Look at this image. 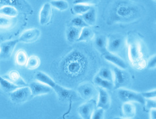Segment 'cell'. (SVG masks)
Instances as JSON below:
<instances>
[{"label":"cell","mask_w":156,"mask_h":119,"mask_svg":"<svg viewBox=\"0 0 156 119\" xmlns=\"http://www.w3.org/2000/svg\"><path fill=\"white\" fill-rule=\"evenodd\" d=\"M28 87L30 89L32 97L46 95V94L51 93L53 92V89L50 86L38 80L32 82L28 85Z\"/></svg>","instance_id":"obj_6"},{"label":"cell","mask_w":156,"mask_h":119,"mask_svg":"<svg viewBox=\"0 0 156 119\" xmlns=\"http://www.w3.org/2000/svg\"><path fill=\"white\" fill-rule=\"evenodd\" d=\"M150 119H156V109H151L150 110Z\"/></svg>","instance_id":"obj_37"},{"label":"cell","mask_w":156,"mask_h":119,"mask_svg":"<svg viewBox=\"0 0 156 119\" xmlns=\"http://www.w3.org/2000/svg\"><path fill=\"white\" fill-rule=\"evenodd\" d=\"M7 78V80H9L11 83H13L19 88L28 86L26 82L20 76V73L18 71H15V70H12V71L8 72Z\"/></svg>","instance_id":"obj_15"},{"label":"cell","mask_w":156,"mask_h":119,"mask_svg":"<svg viewBox=\"0 0 156 119\" xmlns=\"http://www.w3.org/2000/svg\"><path fill=\"white\" fill-rule=\"evenodd\" d=\"M98 100L97 108H101L104 110L109 109L111 106V98L106 89L98 88Z\"/></svg>","instance_id":"obj_13"},{"label":"cell","mask_w":156,"mask_h":119,"mask_svg":"<svg viewBox=\"0 0 156 119\" xmlns=\"http://www.w3.org/2000/svg\"><path fill=\"white\" fill-rule=\"evenodd\" d=\"M94 32L90 26L84 27L80 30V34L77 42H88L94 38Z\"/></svg>","instance_id":"obj_21"},{"label":"cell","mask_w":156,"mask_h":119,"mask_svg":"<svg viewBox=\"0 0 156 119\" xmlns=\"http://www.w3.org/2000/svg\"><path fill=\"white\" fill-rule=\"evenodd\" d=\"M129 10L127 9L126 7H120L118 10V13L121 16H123V17H125L126 15H128L129 13Z\"/></svg>","instance_id":"obj_36"},{"label":"cell","mask_w":156,"mask_h":119,"mask_svg":"<svg viewBox=\"0 0 156 119\" xmlns=\"http://www.w3.org/2000/svg\"><path fill=\"white\" fill-rule=\"evenodd\" d=\"M19 42V40H11L4 42L0 45V58L2 60L9 59L13 54L15 48Z\"/></svg>","instance_id":"obj_7"},{"label":"cell","mask_w":156,"mask_h":119,"mask_svg":"<svg viewBox=\"0 0 156 119\" xmlns=\"http://www.w3.org/2000/svg\"><path fill=\"white\" fill-rule=\"evenodd\" d=\"M10 99L15 103H24L30 99L32 93L30 88L27 86L20 87L14 90L9 94Z\"/></svg>","instance_id":"obj_4"},{"label":"cell","mask_w":156,"mask_h":119,"mask_svg":"<svg viewBox=\"0 0 156 119\" xmlns=\"http://www.w3.org/2000/svg\"><path fill=\"white\" fill-rule=\"evenodd\" d=\"M19 11L14 6L5 5L0 8V15H2L9 18H15L17 17Z\"/></svg>","instance_id":"obj_22"},{"label":"cell","mask_w":156,"mask_h":119,"mask_svg":"<svg viewBox=\"0 0 156 119\" xmlns=\"http://www.w3.org/2000/svg\"><path fill=\"white\" fill-rule=\"evenodd\" d=\"M80 28L70 26L66 32V38L69 42H77L80 34Z\"/></svg>","instance_id":"obj_19"},{"label":"cell","mask_w":156,"mask_h":119,"mask_svg":"<svg viewBox=\"0 0 156 119\" xmlns=\"http://www.w3.org/2000/svg\"></svg>","instance_id":"obj_40"},{"label":"cell","mask_w":156,"mask_h":119,"mask_svg":"<svg viewBox=\"0 0 156 119\" xmlns=\"http://www.w3.org/2000/svg\"><path fill=\"white\" fill-rule=\"evenodd\" d=\"M0 51H1V50H0Z\"/></svg>","instance_id":"obj_39"},{"label":"cell","mask_w":156,"mask_h":119,"mask_svg":"<svg viewBox=\"0 0 156 119\" xmlns=\"http://www.w3.org/2000/svg\"><path fill=\"white\" fill-rule=\"evenodd\" d=\"M36 80L40 81L48 86L55 91L60 100H71L73 97V92L71 89H67L60 86L53 80L47 74L43 72H38L36 75Z\"/></svg>","instance_id":"obj_1"},{"label":"cell","mask_w":156,"mask_h":119,"mask_svg":"<svg viewBox=\"0 0 156 119\" xmlns=\"http://www.w3.org/2000/svg\"><path fill=\"white\" fill-rule=\"evenodd\" d=\"M113 119H138L136 118H119V117H115Z\"/></svg>","instance_id":"obj_38"},{"label":"cell","mask_w":156,"mask_h":119,"mask_svg":"<svg viewBox=\"0 0 156 119\" xmlns=\"http://www.w3.org/2000/svg\"><path fill=\"white\" fill-rule=\"evenodd\" d=\"M92 7L91 5H85V4H74L73 10L75 14L81 16L88 12Z\"/></svg>","instance_id":"obj_28"},{"label":"cell","mask_w":156,"mask_h":119,"mask_svg":"<svg viewBox=\"0 0 156 119\" xmlns=\"http://www.w3.org/2000/svg\"><path fill=\"white\" fill-rule=\"evenodd\" d=\"M97 75L99 76L101 79L113 82V72L112 70L108 67L101 68Z\"/></svg>","instance_id":"obj_25"},{"label":"cell","mask_w":156,"mask_h":119,"mask_svg":"<svg viewBox=\"0 0 156 119\" xmlns=\"http://www.w3.org/2000/svg\"><path fill=\"white\" fill-rule=\"evenodd\" d=\"M84 21L87 24L88 26H92L96 23V11L94 7H92L88 12L81 15Z\"/></svg>","instance_id":"obj_18"},{"label":"cell","mask_w":156,"mask_h":119,"mask_svg":"<svg viewBox=\"0 0 156 119\" xmlns=\"http://www.w3.org/2000/svg\"><path fill=\"white\" fill-rule=\"evenodd\" d=\"M100 2V0H74V4H85V5H96Z\"/></svg>","instance_id":"obj_33"},{"label":"cell","mask_w":156,"mask_h":119,"mask_svg":"<svg viewBox=\"0 0 156 119\" xmlns=\"http://www.w3.org/2000/svg\"><path fill=\"white\" fill-rule=\"evenodd\" d=\"M144 105H146V107L150 110L155 109V100H146Z\"/></svg>","instance_id":"obj_35"},{"label":"cell","mask_w":156,"mask_h":119,"mask_svg":"<svg viewBox=\"0 0 156 119\" xmlns=\"http://www.w3.org/2000/svg\"><path fill=\"white\" fill-rule=\"evenodd\" d=\"M104 58L107 61L113 64L115 67L123 70H126L128 68V65L125 61L117 54H113V53L107 51L104 54Z\"/></svg>","instance_id":"obj_14"},{"label":"cell","mask_w":156,"mask_h":119,"mask_svg":"<svg viewBox=\"0 0 156 119\" xmlns=\"http://www.w3.org/2000/svg\"><path fill=\"white\" fill-rule=\"evenodd\" d=\"M41 35V32L38 28H33L23 32L19 38V42L31 44L36 42Z\"/></svg>","instance_id":"obj_8"},{"label":"cell","mask_w":156,"mask_h":119,"mask_svg":"<svg viewBox=\"0 0 156 119\" xmlns=\"http://www.w3.org/2000/svg\"><path fill=\"white\" fill-rule=\"evenodd\" d=\"M96 88L90 83L80 84L77 89L79 96L85 100H91L96 95Z\"/></svg>","instance_id":"obj_9"},{"label":"cell","mask_w":156,"mask_h":119,"mask_svg":"<svg viewBox=\"0 0 156 119\" xmlns=\"http://www.w3.org/2000/svg\"><path fill=\"white\" fill-rule=\"evenodd\" d=\"M40 59L38 56L32 55L28 58L26 67L29 70H34L40 67Z\"/></svg>","instance_id":"obj_27"},{"label":"cell","mask_w":156,"mask_h":119,"mask_svg":"<svg viewBox=\"0 0 156 119\" xmlns=\"http://www.w3.org/2000/svg\"><path fill=\"white\" fill-rule=\"evenodd\" d=\"M50 4L53 7L61 11H66L69 7V3L65 0H51Z\"/></svg>","instance_id":"obj_26"},{"label":"cell","mask_w":156,"mask_h":119,"mask_svg":"<svg viewBox=\"0 0 156 119\" xmlns=\"http://www.w3.org/2000/svg\"><path fill=\"white\" fill-rule=\"evenodd\" d=\"M117 96L123 103H138L141 105L145 104L146 100L142 96L141 93L133 91L129 89L121 88L117 89Z\"/></svg>","instance_id":"obj_3"},{"label":"cell","mask_w":156,"mask_h":119,"mask_svg":"<svg viewBox=\"0 0 156 119\" xmlns=\"http://www.w3.org/2000/svg\"><path fill=\"white\" fill-rule=\"evenodd\" d=\"M141 94L145 100H155L156 90L155 89H154L151 91L142 92Z\"/></svg>","instance_id":"obj_32"},{"label":"cell","mask_w":156,"mask_h":119,"mask_svg":"<svg viewBox=\"0 0 156 119\" xmlns=\"http://www.w3.org/2000/svg\"><path fill=\"white\" fill-rule=\"evenodd\" d=\"M52 17V6L50 3L44 4L39 13V20L41 25L45 26L50 23Z\"/></svg>","instance_id":"obj_12"},{"label":"cell","mask_w":156,"mask_h":119,"mask_svg":"<svg viewBox=\"0 0 156 119\" xmlns=\"http://www.w3.org/2000/svg\"><path fill=\"white\" fill-rule=\"evenodd\" d=\"M0 86H1V88L4 91L8 93L13 92L14 90L19 88L13 83H11L9 80H8L2 76L1 75H0Z\"/></svg>","instance_id":"obj_24"},{"label":"cell","mask_w":156,"mask_h":119,"mask_svg":"<svg viewBox=\"0 0 156 119\" xmlns=\"http://www.w3.org/2000/svg\"><path fill=\"white\" fill-rule=\"evenodd\" d=\"M93 81L95 85L100 88H102L106 90H112L114 88L113 82L104 80L98 75L94 76Z\"/></svg>","instance_id":"obj_20"},{"label":"cell","mask_w":156,"mask_h":119,"mask_svg":"<svg viewBox=\"0 0 156 119\" xmlns=\"http://www.w3.org/2000/svg\"><path fill=\"white\" fill-rule=\"evenodd\" d=\"M146 67L150 69H154L156 67V56L155 54L151 55L147 62H146Z\"/></svg>","instance_id":"obj_34"},{"label":"cell","mask_w":156,"mask_h":119,"mask_svg":"<svg viewBox=\"0 0 156 119\" xmlns=\"http://www.w3.org/2000/svg\"><path fill=\"white\" fill-rule=\"evenodd\" d=\"M71 26L80 28V29L84 27L88 26L87 24L84 21L83 18L81 17V16H78V17L73 18L71 20Z\"/></svg>","instance_id":"obj_30"},{"label":"cell","mask_w":156,"mask_h":119,"mask_svg":"<svg viewBox=\"0 0 156 119\" xmlns=\"http://www.w3.org/2000/svg\"><path fill=\"white\" fill-rule=\"evenodd\" d=\"M128 55L130 62L137 69L146 67V61L144 58L141 45L136 39L131 40L128 44Z\"/></svg>","instance_id":"obj_2"},{"label":"cell","mask_w":156,"mask_h":119,"mask_svg":"<svg viewBox=\"0 0 156 119\" xmlns=\"http://www.w3.org/2000/svg\"><path fill=\"white\" fill-rule=\"evenodd\" d=\"M13 19L0 15V28L7 29L12 26L13 24Z\"/></svg>","instance_id":"obj_29"},{"label":"cell","mask_w":156,"mask_h":119,"mask_svg":"<svg viewBox=\"0 0 156 119\" xmlns=\"http://www.w3.org/2000/svg\"><path fill=\"white\" fill-rule=\"evenodd\" d=\"M104 110L101 108H97L94 110L91 119H104Z\"/></svg>","instance_id":"obj_31"},{"label":"cell","mask_w":156,"mask_h":119,"mask_svg":"<svg viewBox=\"0 0 156 119\" xmlns=\"http://www.w3.org/2000/svg\"><path fill=\"white\" fill-rule=\"evenodd\" d=\"M112 71L113 72V85L115 88H122L128 83L130 76L125 70L115 67Z\"/></svg>","instance_id":"obj_5"},{"label":"cell","mask_w":156,"mask_h":119,"mask_svg":"<svg viewBox=\"0 0 156 119\" xmlns=\"http://www.w3.org/2000/svg\"><path fill=\"white\" fill-rule=\"evenodd\" d=\"M125 44V41L122 37L113 36L112 38H108L107 50L108 52L117 54L119 52Z\"/></svg>","instance_id":"obj_10"},{"label":"cell","mask_w":156,"mask_h":119,"mask_svg":"<svg viewBox=\"0 0 156 119\" xmlns=\"http://www.w3.org/2000/svg\"><path fill=\"white\" fill-rule=\"evenodd\" d=\"M96 102L94 100H89L82 104L79 107V113L83 119H91L92 114L95 110Z\"/></svg>","instance_id":"obj_11"},{"label":"cell","mask_w":156,"mask_h":119,"mask_svg":"<svg viewBox=\"0 0 156 119\" xmlns=\"http://www.w3.org/2000/svg\"><path fill=\"white\" fill-rule=\"evenodd\" d=\"M107 45H108V38L106 36L100 35L94 38V46H95L96 50L101 54L104 55L108 51Z\"/></svg>","instance_id":"obj_16"},{"label":"cell","mask_w":156,"mask_h":119,"mask_svg":"<svg viewBox=\"0 0 156 119\" xmlns=\"http://www.w3.org/2000/svg\"><path fill=\"white\" fill-rule=\"evenodd\" d=\"M121 109L122 117L124 118H133L136 115V107L133 103H123Z\"/></svg>","instance_id":"obj_17"},{"label":"cell","mask_w":156,"mask_h":119,"mask_svg":"<svg viewBox=\"0 0 156 119\" xmlns=\"http://www.w3.org/2000/svg\"><path fill=\"white\" fill-rule=\"evenodd\" d=\"M28 55L27 52L24 50H19L15 55V63L20 67L26 66L27 61H28Z\"/></svg>","instance_id":"obj_23"}]
</instances>
